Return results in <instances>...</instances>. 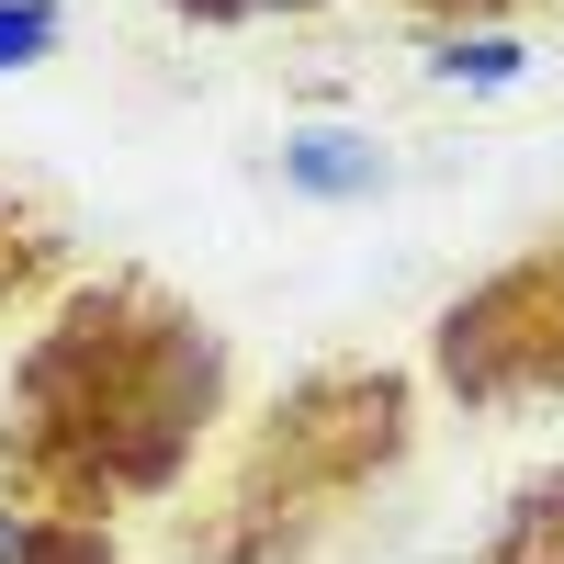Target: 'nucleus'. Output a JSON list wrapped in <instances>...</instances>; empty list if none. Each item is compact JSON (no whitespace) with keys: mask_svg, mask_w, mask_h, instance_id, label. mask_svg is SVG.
Returning <instances> with one entry per match:
<instances>
[{"mask_svg":"<svg viewBox=\"0 0 564 564\" xmlns=\"http://www.w3.org/2000/svg\"><path fill=\"white\" fill-rule=\"evenodd\" d=\"M417 372H430V395H452L463 417L564 406V215L531 226L520 249H497V260L430 316Z\"/></svg>","mask_w":564,"mask_h":564,"instance_id":"7ed1b4c3","label":"nucleus"},{"mask_svg":"<svg viewBox=\"0 0 564 564\" xmlns=\"http://www.w3.org/2000/svg\"><path fill=\"white\" fill-rule=\"evenodd\" d=\"M531 12H542V0H384V23L417 34V45H486V34L531 23Z\"/></svg>","mask_w":564,"mask_h":564,"instance_id":"0eeeda50","label":"nucleus"},{"mask_svg":"<svg viewBox=\"0 0 564 564\" xmlns=\"http://www.w3.org/2000/svg\"><path fill=\"white\" fill-rule=\"evenodd\" d=\"M430 441V372L384 350H316L170 497V564H327L406 486Z\"/></svg>","mask_w":564,"mask_h":564,"instance_id":"f03ea898","label":"nucleus"},{"mask_svg":"<svg viewBox=\"0 0 564 564\" xmlns=\"http://www.w3.org/2000/svg\"><path fill=\"white\" fill-rule=\"evenodd\" d=\"M475 564H564V463H531V475L486 508Z\"/></svg>","mask_w":564,"mask_h":564,"instance_id":"39448f33","label":"nucleus"},{"mask_svg":"<svg viewBox=\"0 0 564 564\" xmlns=\"http://www.w3.org/2000/svg\"><path fill=\"white\" fill-rule=\"evenodd\" d=\"M170 23L193 34H249V23H305V12H339V0H159Z\"/></svg>","mask_w":564,"mask_h":564,"instance_id":"6e6552de","label":"nucleus"},{"mask_svg":"<svg viewBox=\"0 0 564 564\" xmlns=\"http://www.w3.org/2000/svg\"><path fill=\"white\" fill-rule=\"evenodd\" d=\"M79 271H90L79 215H68L57 193H34V181L0 170V327H12V316H45Z\"/></svg>","mask_w":564,"mask_h":564,"instance_id":"20e7f679","label":"nucleus"},{"mask_svg":"<svg viewBox=\"0 0 564 564\" xmlns=\"http://www.w3.org/2000/svg\"><path fill=\"white\" fill-rule=\"evenodd\" d=\"M0 564H135V553H124V531H102V520H57V508L0 497Z\"/></svg>","mask_w":564,"mask_h":564,"instance_id":"423d86ee","label":"nucleus"},{"mask_svg":"<svg viewBox=\"0 0 564 564\" xmlns=\"http://www.w3.org/2000/svg\"><path fill=\"white\" fill-rule=\"evenodd\" d=\"M0 45H12V68H23V45H45V12H0Z\"/></svg>","mask_w":564,"mask_h":564,"instance_id":"1a4fd4ad","label":"nucleus"},{"mask_svg":"<svg viewBox=\"0 0 564 564\" xmlns=\"http://www.w3.org/2000/svg\"><path fill=\"white\" fill-rule=\"evenodd\" d=\"M238 339L148 260H90L0 372V497L124 531L215 463Z\"/></svg>","mask_w":564,"mask_h":564,"instance_id":"f257e3e1","label":"nucleus"}]
</instances>
